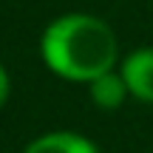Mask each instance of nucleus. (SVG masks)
I'll return each mask as SVG.
<instances>
[{"instance_id":"f257e3e1","label":"nucleus","mask_w":153,"mask_h":153,"mask_svg":"<svg viewBox=\"0 0 153 153\" xmlns=\"http://www.w3.org/2000/svg\"><path fill=\"white\" fill-rule=\"evenodd\" d=\"M40 57L51 74L88 85L99 74L116 68L119 43L105 20L71 11L45 26L40 37Z\"/></svg>"},{"instance_id":"f03ea898","label":"nucleus","mask_w":153,"mask_h":153,"mask_svg":"<svg viewBox=\"0 0 153 153\" xmlns=\"http://www.w3.org/2000/svg\"><path fill=\"white\" fill-rule=\"evenodd\" d=\"M119 74L133 99L153 105V45H142L125 54L119 62Z\"/></svg>"},{"instance_id":"7ed1b4c3","label":"nucleus","mask_w":153,"mask_h":153,"mask_svg":"<svg viewBox=\"0 0 153 153\" xmlns=\"http://www.w3.org/2000/svg\"><path fill=\"white\" fill-rule=\"evenodd\" d=\"M23 153H99V148L76 131H48L31 139Z\"/></svg>"},{"instance_id":"20e7f679","label":"nucleus","mask_w":153,"mask_h":153,"mask_svg":"<svg viewBox=\"0 0 153 153\" xmlns=\"http://www.w3.org/2000/svg\"><path fill=\"white\" fill-rule=\"evenodd\" d=\"M88 94H91V102L97 105V108L102 111H116L125 105V99L131 97V91H128L125 79H122V74L116 71H105L99 74L97 79L88 82Z\"/></svg>"},{"instance_id":"39448f33","label":"nucleus","mask_w":153,"mask_h":153,"mask_svg":"<svg viewBox=\"0 0 153 153\" xmlns=\"http://www.w3.org/2000/svg\"><path fill=\"white\" fill-rule=\"evenodd\" d=\"M9 94H11V79H9V71H6V68L0 65V108L6 105Z\"/></svg>"}]
</instances>
